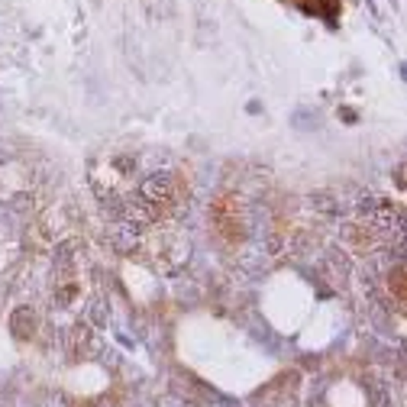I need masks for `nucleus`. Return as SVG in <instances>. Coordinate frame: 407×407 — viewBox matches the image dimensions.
<instances>
[{
  "label": "nucleus",
  "mask_w": 407,
  "mask_h": 407,
  "mask_svg": "<svg viewBox=\"0 0 407 407\" xmlns=\"http://www.w3.org/2000/svg\"><path fill=\"white\" fill-rule=\"evenodd\" d=\"M243 201L236 197H223V201L213 204V223H217V233L226 239V243H239L246 236V217H243Z\"/></svg>",
  "instance_id": "2"
},
{
  "label": "nucleus",
  "mask_w": 407,
  "mask_h": 407,
  "mask_svg": "<svg viewBox=\"0 0 407 407\" xmlns=\"http://www.w3.org/2000/svg\"><path fill=\"white\" fill-rule=\"evenodd\" d=\"M97 352V337L88 323H78L68 333V356L71 359H91Z\"/></svg>",
  "instance_id": "3"
},
{
  "label": "nucleus",
  "mask_w": 407,
  "mask_h": 407,
  "mask_svg": "<svg viewBox=\"0 0 407 407\" xmlns=\"http://www.w3.org/2000/svg\"><path fill=\"white\" fill-rule=\"evenodd\" d=\"M36 327H39V320H36L33 307H16L14 317H10V330H14L20 339H29V337H33Z\"/></svg>",
  "instance_id": "4"
},
{
  "label": "nucleus",
  "mask_w": 407,
  "mask_h": 407,
  "mask_svg": "<svg viewBox=\"0 0 407 407\" xmlns=\"http://www.w3.org/2000/svg\"><path fill=\"white\" fill-rule=\"evenodd\" d=\"M388 291L398 301V307H404V265H394L388 272Z\"/></svg>",
  "instance_id": "5"
},
{
  "label": "nucleus",
  "mask_w": 407,
  "mask_h": 407,
  "mask_svg": "<svg viewBox=\"0 0 407 407\" xmlns=\"http://www.w3.org/2000/svg\"><path fill=\"white\" fill-rule=\"evenodd\" d=\"M372 407H388V398L385 394H372Z\"/></svg>",
  "instance_id": "6"
},
{
  "label": "nucleus",
  "mask_w": 407,
  "mask_h": 407,
  "mask_svg": "<svg viewBox=\"0 0 407 407\" xmlns=\"http://www.w3.org/2000/svg\"><path fill=\"white\" fill-rule=\"evenodd\" d=\"M184 197H188V188H184V181L178 175H152L142 181L139 204H136L133 217L146 226H159L181 211Z\"/></svg>",
  "instance_id": "1"
}]
</instances>
